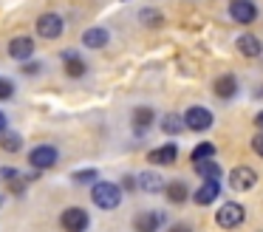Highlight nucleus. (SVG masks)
Wrapping results in <instances>:
<instances>
[{"mask_svg": "<svg viewBox=\"0 0 263 232\" xmlns=\"http://www.w3.org/2000/svg\"><path fill=\"white\" fill-rule=\"evenodd\" d=\"M91 201L99 209H116L122 204V187L114 181H93L91 184Z\"/></svg>", "mask_w": 263, "mask_h": 232, "instance_id": "f257e3e1", "label": "nucleus"}, {"mask_svg": "<svg viewBox=\"0 0 263 232\" xmlns=\"http://www.w3.org/2000/svg\"><path fill=\"white\" fill-rule=\"evenodd\" d=\"M57 162H60V150L54 145H37V147H31L29 150V164L34 170H51V167H57Z\"/></svg>", "mask_w": 263, "mask_h": 232, "instance_id": "f03ea898", "label": "nucleus"}, {"mask_svg": "<svg viewBox=\"0 0 263 232\" xmlns=\"http://www.w3.org/2000/svg\"><path fill=\"white\" fill-rule=\"evenodd\" d=\"M212 111L204 105H193L184 111V128L187 130H195V133H201V130H210L212 128Z\"/></svg>", "mask_w": 263, "mask_h": 232, "instance_id": "7ed1b4c3", "label": "nucleus"}, {"mask_svg": "<svg viewBox=\"0 0 263 232\" xmlns=\"http://www.w3.org/2000/svg\"><path fill=\"white\" fill-rule=\"evenodd\" d=\"M65 28V20L57 14V11H46V14L37 17V34L43 40H57Z\"/></svg>", "mask_w": 263, "mask_h": 232, "instance_id": "20e7f679", "label": "nucleus"}, {"mask_svg": "<svg viewBox=\"0 0 263 232\" xmlns=\"http://www.w3.org/2000/svg\"><path fill=\"white\" fill-rule=\"evenodd\" d=\"M215 221H218V226H223V229H235V226H240L246 221V209L240 207V204L229 201L215 212Z\"/></svg>", "mask_w": 263, "mask_h": 232, "instance_id": "39448f33", "label": "nucleus"}, {"mask_svg": "<svg viewBox=\"0 0 263 232\" xmlns=\"http://www.w3.org/2000/svg\"><path fill=\"white\" fill-rule=\"evenodd\" d=\"M60 224H63L65 232H85L88 224H91V215H88L82 207H68V209H63V215H60Z\"/></svg>", "mask_w": 263, "mask_h": 232, "instance_id": "423d86ee", "label": "nucleus"}, {"mask_svg": "<svg viewBox=\"0 0 263 232\" xmlns=\"http://www.w3.org/2000/svg\"><path fill=\"white\" fill-rule=\"evenodd\" d=\"M255 184H257V173L249 167V164H240V167H235L232 173H229V187L238 190V192L252 190Z\"/></svg>", "mask_w": 263, "mask_h": 232, "instance_id": "0eeeda50", "label": "nucleus"}, {"mask_svg": "<svg viewBox=\"0 0 263 232\" xmlns=\"http://www.w3.org/2000/svg\"><path fill=\"white\" fill-rule=\"evenodd\" d=\"M229 17H232L235 23L249 26V23L257 20V6L252 3V0H229Z\"/></svg>", "mask_w": 263, "mask_h": 232, "instance_id": "6e6552de", "label": "nucleus"}, {"mask_svg": "<svg viewBox=\"0 0 263 232\" xmlns=\"http://www.w3.org/2000/svg\"><path fill=\"white\" fill-rule=\"evenodd\" d=\"M9 57L17 62H26L34 57V40L26 37V34H20V37H14L12 43H9Z\"/></svg>", "mask_w": 263, "mask_h": 232, "instance_id": "1a4fd4ad", "label": "nucleus"}, {"mask_svg": "<svg viewBox=\"0 0 263 232\" xmlns=\"http://www.w3.org/2000/svg\"><path fill=\"white\" fill-rule=\"evenodd\" d=\"M153 122H156V113H153V108H147V105L136 108L133 116H130V124H133V130H136V136H144L153 128Z\"/></svg>", "mask_w": 263, "mask_h": 232, "instance_id": "9d476101", "label": "nucleus"}, {"mask_svg": "<svg viewBox=\"0 0 263 232\" xmlns=\"http://www.w3.org/2000/svg\"><path fill=\"white\" fill-rule=\"evenodd\" d=\"M63 71L68 74L71 79H80V77H85L88 74V62L82 60L80 54H77V51H63Z\"/></svg>", "mask_w": 263, "mask_h": 232, "instance_id": "9b49d317", "label": "nucleus"}, {"mask_svg": "<svg viewBox=\"0 0 263 232\" xmlns=\"http://www.w3.org/2000/svg\"><path fill=\"white\" fill-rule=\"evenodd\" d=\"M218 195H221V181L212 179V181H204V184L193 192V201L198 204V207H206V204L218 201Z\"/></svg>", "mask_w": 263, "mask_h": 232, "instance_id": "f8f14e48", "label": "nucleus"}, {"mask_svg": "<svg viewBox=\"0 0 263 232\" xmlns=\"http://www.w3.org/2000/svg\"><path fill=\"white\" fill-rule=\"evenodd\" d=\"M164 224V215L161 212H139L136 218H133V229L136 232H159V226Z\"/></svg>", "mask_w": 263, "mask_h": 232, "instance_id": "ddd939ff", "label": "nucleus"}, {"mask_svg": "<svg viewBox=\"0 0 263 232\" xmlns=\"http://www.w3.org/2000/svg\"><path fill=\"white\" fill-rule=\"evenodd\" d=\"M108 43H110V34H108V28H102V26H91V28L82 31V45H85V48H105Z\"/></svg>", "mask_w": 263, "mask_h": 232, "instance_id": "4468645a", "label": "nucleus"}, {"mask_svg": "<svg viewBox=\"0 0 263 232\" xmlns=\"http://www.w3.org/2000/svg\"><path fill=\"white\" fill-rule=\"evenodd\" d=\"M178 158V147L173 145H161V147H156V150H150L147 153V162L150 164H159V167H167V164H173Z\"/></svg>", "mask_w": 263, "mask_h": 232, "instance_id": "2eb2a0df", "label": "nucleus"}, {"mask_svg": "<svg viewBox=\"0 0 263 232\" xmlns=\"http://www.w3.org/2000/svg\"><path fill=\"white\" fill-rule=\"evenodd\" d=\"M212 91H215L218 99H232V96L238 94V77H235V74H223V77L215 79Z\"/></svg>", "mask_w": 263, "mask_h": 232, "instance_id": "dca6fc26", "label": "nucleus"}, {"mask_svg": "<svg viewBox=\"0 0 263 232\" xmlns=\"http://www.w3.org/2000/svg\"><path fill=\"white\" fill-rule=\"evenodd\" d=\"M136 187L139 190H144V192H164V187H167V181L161 179L159 173H139L136 175Z\"/></svg>", "mask_w": 263, "mask_h": 232, "instance_id": "f3484780", "label": "nucleus"}, {"mask_svg": "<svg viewBox=\"0 0 263 232\" xmlns=\"http://www.w3.org/2000/svg\"><path fill=\"white\" fill-rule=\"evenodd\" d=\"M235 43H238V51L243 57H260L263 54V43L255 37V34H240Z\"/></svg>", "mask_w": 263, "mask_h": 232, "instance_id": "a211bd4d", "label": "nucleus"}, {"mask_svg": "<svg viewBox=\"0 0 263 232\" xmlns=\"http://www.w3.org/2000/svg\"><path fill=\"white\" fill-rule=\"evenodd\" d=\"M193 167H195V173H198L204 181H212V179L218 181V179H221V164H218L215 158H206V162H195Z\"/></svg>", "mask_w": 263, "mask_h": 232, "instance_id": "6ab92c4d", "label": "nucleus"}, {"mask_svg": "<svg viewBox=\"0 0 263 232\" xmlns=\"http://www.w3.org/2000/svg\"><path fill=\"white\" fill-rule=\"evenodd\" d=\"M164 192H167V201L170 204H184L190 198V190H187L184 181H173V184H167Z\"/></svg>", "mask_w": 263, "mask_h": 232, "instance_id": "aec40b11", "label": "nucleus"}, {"mask_svg": "<svg viewBox=\"0 0 263 232\" xmlns=\"http://www.w3.org/2000/svg\"><path fill=\"white\" fill-rule=\"evenodd\" d=\"M181 130H184V116H178V113H167V116H161V133L178 136Z\"/></svg>", "mask_w": 263, "mask_h": 232, "instance_id": "412c9836", "label": "nucleus"}, {"mask_svg": "<svg viewBox=\"0 0 263 232\" xmlns=\"http://www.w3.org/2000/svg\"><path fill=\"white\" fill-rule=\"evenodd\" d=\"M0 147H3V150L6 153H17L20 147H23V136L20 133H14V130H3V133H0Z\"/></svg>", "mask_w": 263, "mask_h": 232, "instance_id": "4be33fe9", "label": "nucleus"}, {"mask_svg": "<svg viewBox=\"0 0 263 232\" xmlns=\"http://www.w3.org/2000/svg\"><path fill=\"white\" fill-rule=\"evenodd\" d=\"M215 156V145H212V141H201V145H195L193 147V164L195 162H206V158H212Z\"/></svg>", "mask_w": 263, "mask_h": 232, "instance_id": "5701e85b", "label": "nucleus"}, {"mask_svg": "<svg viewBox=\"0 0 263 232\" xmlns=\"http://www.w3.org/2000/svg\"><path fill=\"white\" fill-rule=\"evenodd\" d=\"M71 179H74V184H93V181L99 179V170H97V167H85V170H77V173L71 175Z\"/></svg>", "mask_w": 263, "mask_h": 232, "instance_id": "b1692460", "label": "nucleus"}, {"mask_svg": "<svg viewBox=\"0 0 263 232\" xmlns=\"http://www.w3.org/2000/svg\"><path fill=\"white\" fill-rule=\"evenodd\" d=\"M139 20L144 23V26H161V20H164V17H161V11L159 9H142L139 11Z\"/></svg>", "mask_w": 263, "mask_h": 232, "instance_id": "393cba45", "label": "nucleus"}, {"mask_svg": "<svg viewBox=\"0 0 263 232\" xmlns=\"http://www.w3.org/2000/svg\"><path fill=\"white\" fill-rule=\"evenodd\" d=\"M20 71H23L26 77H34V74L43 71V62H40V60H26L23 65H20Z\"/></svg>", "mask_w": 263, "mask_h": 232, "instance_id": "a878e982", "label": "nucleus"}, {"mask_svg": "<svg viewBox=\"0 0 263 232\" xmlns=\"http://www.w3.org/2000/svg\"><path fill=\"white\" fill-rule=\"evenodd\" d=\"M12 96H14V82L0 77V99H12Z\"/></svg>", "mask_w": 263, "mask_h": 232, "instance_id": "bb28decb", "label": "nucleus"}, {"mask_svg": "<svg viewBox=\"0 0 263 232\" xmlns=\"http://www.w3.org/2000/svg\"><path fill=\"white\" fill-rule=\"evenodd\" d=\"M17 175H20V170H14V167H3V170H0V179L6 181V184H9L12 179H17Z\"/></svg>", "mask_w": 263, "mask_h": 232, "instance_id": "cd10ccee", "label": "nucleus"}, {"mask_svg": "<svg viewBox=\"0 0 263 232\" xmlns=\"http://www.w3.org/2000/svg\"><path fill=\"white\" fill-rule=\"evenodd\" d=\"M252 150H255V153H257V156H260V158H263V133H257V136H255V139H252Z\"/></svg>", "mask_w": 263, "mask_h": 232, "instance_id": "c85d7f7f", "label": "nucleus"}, {"mask_svg": "<svg viewBox=\"0 0 263 232\" xmlns=\"http://www.w3.org/2000/svg\"><path fill=\"white\" fill-rule=\"evenodd\" d=\"M122 187H125V190H136V175H125Z\"/></svg>", "mask_w": 263, "mask_h": 232, "instance_id": "c756f323", "label": "nucleus"}, {"mask_svg": "<svg viewBox=\"0 0 263 232\" xmlns=\"http://www.w3.org/2000/svg\"><path fill=\"white\" fill-rule=\"evenodd\" d=\"M170 232H193V226H190V224H173Z\"/></svg>", "mask_w": 263, "mask_h": 232, "instance_id": "7c9ffc66", "label": "nucleus"}, {"mask_svg": "<svg viewBox=\"0 0 263 232\" xmlns=\"http://www.w3.org/2000/svg\"><path fill=\"white\" fill-rule=\"evenodd\" d=\"M6 128H9V119H6V113L0 111V133H3V130H6Z\"/></svg>", "mask_w": 263, "mask_h": 232, "instance_id": "2f4dec72", "label": "nucleus"}, {"mask_svg": "<svg viewBox=\"0 0 263 232\" xmlns=\"http://www.w3.org/2000/svg\"><path fill=\"white\" fill-rule=\"evenodd\" d=\"M255 124H257V128L263 130V111H260V113H257V116H255Z\"/></svg>", "mask_w": 263, "mask_h": 232, "instance_id": "473e14b6", "label": "nucleus"}, {"mask_svg": "<svg viewBox=\"0 0 263 232\" xmlns=\"http://www.w3.org/2000/svg\"><path fill=\"white\" fill-rule=\"evenodd\" d=\"M0 207H3V195H0Z\"/></svg>", "mask_w": 263, "mask_h": 232, "instance_id": "72a5a7b5", "label": "nucleus"}]
</instances>
